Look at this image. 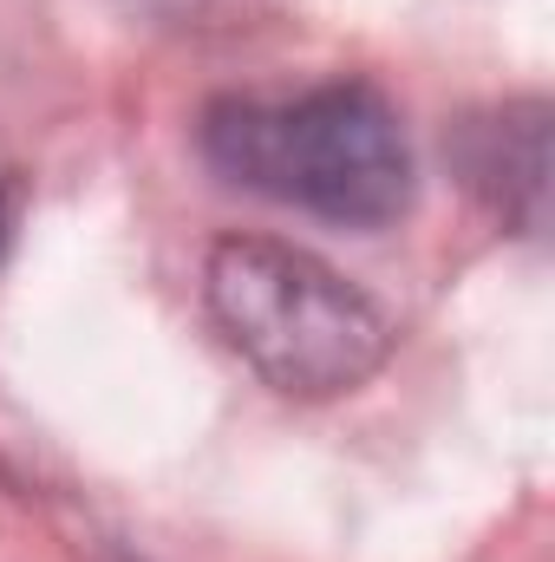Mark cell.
Segmentation results:
<instances>
[{
  "instance_id": "3957f363",
  "label": "cell",
  "mask_w": 555,
  "mask_h": 562,
  "mask_svg": "<svg viewBox=\"0 0 555 562\" xmlns=\"http://www.w3.org/2000/svg\"><path fill=\"white\" fill-rule=\"evenodd\" d=\"M457 170L464 183L517 229H543L550 203V105L517 99L457 132Z\"/></svg>"
},
{
  "instance_id": "7a4b0ae2",
  "label": "cell",
  "mask_w": 555,
  "mask_h": 562,
  "mask_svg": "<svg viewBox=\"0 0 555 562\" xmlns=\"http://www.w3.org/2000/svg\"><path fill=\"white\" fill-rule=\"evenodd\" d=\"M203 301L223 340L281 400H340L393 353V321L366 288L275 236H223L203 262Z\"/></svg>"
},
{
  "instance_id": "277c9868",
  "label": "cell",
  "mask_w": 555,
  "mask_h": 562,
  "mask_svg": "<svg viewBox=\"0 0 555 562\" xmlns=\"http://www.w3.org/2000/svg\"><path fill=\"white\" fill-rule=\"evenodd\" d=\"M0 249H7V190H0Z\"/></svg>"
},
{
  "instance_id": "6da1fadb",
  "label": "cell",
  "mask_w": 555,
  "mask_h": 562,
  "mask_svg": "<svg viewBox=\"0 0 555 562\" xmlns=\"http://www.w3.org/2000/svg\"><path fill=\"white\" fill-rule=\"evenodd\" d=\"M196 138L209 170L236 190L347 229H386L418 196L406 125L366 79H333L294 99H216Z\"/></svg>"
}]
</instances>
